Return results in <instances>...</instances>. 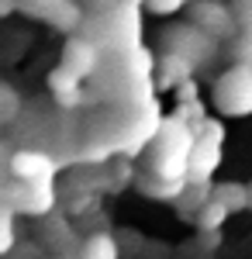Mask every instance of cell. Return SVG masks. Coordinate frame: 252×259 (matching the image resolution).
I'll use <instances>...</instances> for the list:
<instances>
[{
  "label": "cell",
  "mask_w": 252,
  "mask_h": 259,
  "mask_svg": "<svg viewBox=\"0 0 252 259\" xmlns=\"http://www.w3.org/2000/svg\"><path fill=\"white\" fill-rule=\"evenodd\" d=\"M214 107L225 118H245L252 114V66L249 62H235L232 69H225L214 83Z\"/></svg>",
  "instance_id": "cell-3"
},
{
  "label": "cell",
  "mask_w": 252,
  "mask_h": 259,
  "mask_svg": "<svg viewBox=\"0 0 252 259\" xmlns=\"http://www.w3.org/2000/svg\"><path fill=\"white\" fill-rule=\"evenodd\" d=\"M97 62H100L97 41L87 38V35H76V38H69L66 45H62V59H59V66H62L69 76H76V80L94 76V73H97Z\"/></svg>",
  "instance_id": "cell-8"
},
{
  "label": "cell",
  "mask_w": 252,
  "mask_h": 259,
  "mask_svg": "<svg viewBox=\"0 0 252 259\" xmlns=\"http://www.w3.org/2000/svg\"><path fill=\"white\" fill-rule=\"evenodd\" d=\"M232 11L242 24V35H252V0H232Z\"/></svg>",
  "instance_id": "cell-18"
},
{
  "label": "cell",
  "mask_w": 252,
  "mask_h": 259,
  "mask_svg": "<svg viewBox=\"0 0 252 259\" xmlns=\"http://www.w3.org/2000/svg\"><path fill=\"white\" fill-rule=\"evenodd\" d=\"M49 90H52V97H56L59 107H79V104H83V80L69 76L62 66H56V69L49 73Z\"/></svg>",
  "instance_id": "cell-11"
},
{
  "label": "cell",
  "mask_w": 252,
  "mask_h": 259,
  "mask_svg": "<svg viewBox=\"0 0 252 259\" xmlns=\"http://www.w3.org/2000/svg\"><path fill=\"white\" fill-rule=\"evenodd\" d=\"M176 100H180V104H197V80H187V83H180V87H176Z\"/></svg>",
  "instance_id": "cell-20"
},
{
  "label": "cell",
  "mask_w": 252,
  "mask_h": 259,
  "mask_svg": "<svg viewBox=\"0 0 252 259\" xmlns=\"http://www.w3.org/2000/svg\"><path fill=\"white\" fill-rule=\"evenodd\" d=\"M21 114V97L11 83L0 87V124H14V118Z\"/></svg>",
  "instance_id": "cell-17"
},
{
  "label": "cell",
  "mask_w": 252,
  "mask_h": 259,
  "mask_svg": "<svg viewBox=\"0 0 252 259\" xmlns=\"http://www.w3.org/2000/svg\"><path fill=\"white\" fill-rule=\"evenodd\" d=\"M235 56H238V62L252 66V35H238L235 38Z\"/></svg>",
  "instance_id": "cell-21"
},
{
  "label": "cell",
  "mask_w": 252,
  "mask_h": 259,
  "mask_svg": "<svg viewBox=\"0 0 252 259\" xmlns=\"http://www.w3.org/2000/svg\"><path fill=\"white\" fill-rule=\"evenodd\" d=\"M194 62L183 59V56H176V52H162V59L155 62V83L159 87H180V83L194 80Z\"/></svg>",
  "instance_id": "cell-9"
},
{
  "label": "cell",
  "mask_w": 252,
  "mask_h": 259,
  "mask_svg": "<svg viewBox=\"0 0 252 259\" xmlns=\"http://www.w3.org/2000/svg\"><path fill=\"white\" fill-rule=\"evenodd\" d=\"M41 18L49 21L52 28H59V31H76L83 24V4H76V0H56V4H49L41 11Z\"/></svg>",
  "instance_id": "cell-12"
},
{
  "label": "cell",
  "mask_w": 252,
  "mask_h": 259,
  "mask_svg": "<svg viewBox=\"0 0 252 259\" xmlns=\"http://www.w3.org/2000/svg\"><path fill=\"white\" fill-rule=\"evenodd\" d=\"M228 214H232V211H228L218 197H211L204 207H200V214L194 218V225H197V232H221V225L228 221Z\"/></svg>",
  "instance_id": "cell-15"
},
{
  "label": "cell",
  "mask_w": 252,
  "mask_h": 259,
  "mask_svg": "<svg viewBox=\"0 0 252 259\" xmlns=\"http://www.w3.org/2000/svg\"><path fill=\"white\" fill-rule=\"evenodd\" d=\"M79 259H121V245H117V239L111 232H94L83 242Z\"/></svg>",
  "instance_id": "cell-14"
},
{
  "label": "cell",
  "mask_w": 252,
  "mask_h": 259,
  "mask_svg": "<svg viewBox=\"0 0 252 259\" xmlns=\"http://www.w3.org/2000/svg\"><path fill=\"white\" fill-rule=\"evenodd\" d=\"M162 45H166V52H176V56L190 59L194 66L211 62L218 52V38L200 31L197 24H173L170 31H162Z\"/></svg>",
  "instance_id": "cell-5"
},
{
  "label": "cell",
  "mask_w": 252,
  "mask_h": 259,
  "mask_svg": "<svg viewBox=\"0 0 252 259\" xmlns=\"http://www.w3.org/2000/svg\"><path fill=\"white\" fill-rule=\"evenodd\" d=\"M4 204L14 207L18 214H28V218H49L59 207L56 183H21L11 177L4 187Z\"/></svg>",
  "instance_id": "cell-4"
},
{
  "label": "cell",
  "mask_w": 252,
  "mask_h": 259,
  "mask_svg": "<svg viewBox=\"0 0 252 259\" xmlns=\"http://www.w3.org/2000/svg\"><path fill=\"white\" fill-rule=\"evenodd\" d=\"M214 197L221 200L228 211H245V207H252V187H245V183H238V180H225V183H214Z\"/></svg>",
  "instance_id": "cell-13"
},
{
  "label": "cell",
  "mask_w": 252,
  "mask_h": 259,
  "mask_svg": "<svg viewBox=\"0 0 252 259\" xmlns=\"http://www.w3.org/2000/svg\"><path fill=\"white\" fill-rule=\"evenodd\" d=\"M14 221H18V211L0 204V252L11 256L14 252V242H18V232H14Z\"/></svg>",
  "instance_id": "cell-16"
},
{
  "label": "cell",
  "mask_w": 252,
  "mask_h": 259,
  "mask_svg": "<svg viewBox=\"0 0 252 259\" xmlns=\"http://www.w3.org/2000/svg\"><path fill=\"white\" fill-rule=\"evenodd\" d=\"M225 159V124L218 118H207L197 128V142L190 152V183H214V173Z\"/></svg>",
  "instance_id": "cell-2"
},
{
  "label": "cell",
  "mask_w": 252,
  "mask_h": 259,
  "mask_svg": "<svg viewBox=\"0 0 252 259\" xmlns=\"http://www.w3.org/2000/svg\"><path fill=\"white\" fill-rule=\"evenodd\" d=\"M94 204H97V200L90 197V194H87V197H79V194H76V197L69 200V207H66V211H69V214H79V211L87 214V211H94Z\"/></svg>",
  "instance_id": "cell-22"
},
{
  "label": "cell",
  "mask_w": 252,
  "mask_h": 259,
  "mask_svg": "<svg viewBox=\"0 0 252 259\" xmlns=\"http://www.w3.org/2000/svg\"><path fill=\"white\" fill-rule=\"evenodd\" d=\"M197 142V128L190 121H183L180 114L162 121L159 135L152 142V169L162 180H187L190 177V152Z\"/></svg>",
  "instance_id": "cell-1"
},
{
  "label": "cell",
  "mask_w": 252,
  "mask_h": 259,
  "mask_svg": "<svg viewBox=\"0 0 252 259\" xmlns=\"http://www.w3.org/2000/svg\"><path fill=\"white\" fill-rule=\"evenodd\" d=\"M135 187L152 200H180L187 194L190 180H162V177H155V173H138Z\"/></svg>",
  "instance_id": "cell-10"
},
{
  "label": "cell",
  "mask_w": 252,
  "mask_h": 259,
  "mask_svg": "<svg viewBox=\"0 0 252 259\" xmlns=\"http://www.w3.org/2000/svg\"><path fill=\"white\" fill-rule=\"evenodd\" d=\"M187 4H194V0H149V7H152L155 14H176Z\"/></svg>",
  "instance_id": "cell-19"
},
{
  "label": "cell",
  "mask_w": 252,
  "mask_h": 259,
  "mask_svg": "<svg viewBox=\"0 0 252 259\" xmlns=\"http://www.w3.org/2000/svg\"><path fill=\"white\" fill-rule=\"evenodd\" d=\"M187 14H190V24H197L200 31H207L211 38H235L238 31H242V24L235 18V11L225 4V0H194L190 7H187Z\"/></svg>",
  "instance_id": "cell-6"
},
{
  "label": "cell",
  "mask_w": 252,
  "mask_h": 259,
  "mask_svg": "<svg viewBox=\"0 0 252 259\" xmlns=\"http://www.w3.org/2000/svg\"><path fill=\"white\" fill-rule=\"evenodd\" d=\"M7 169H11V177L21 180V183H56L62 162L52 159V156L41 152V149H18V152L11 156V162H7Z\"/></svg>",
  "instance_id": "cell-7"
},
{
  "label": "cell",
  "mask_w": 252,
  "mask_h": 259,
  "mask_svg": "<svg viewBox=\"0 0 252 259\" xmlns=\"http://www.w3.org/2000/svg\"><path fill=\"white\" fill-rule=\"evenodd\" d=\"M0 14H14V0H0Z\"/></svg>",
  "instance_id": "cell-24"
},
{
  "label": "cell",
  "mask_w": 252,
  "mask_h": 259,
  "mask_svg": "<svg viewBox=\"0 0 252 259\" xmlns=\"http://www.w3.org/2000/svg\"><path fill=\"white\" fill-rule=\"evenodd\" d=\"M90 7H121V0H87Z\"/></svg>",
  "instance_id": "cell-23"
}]
</instances>
